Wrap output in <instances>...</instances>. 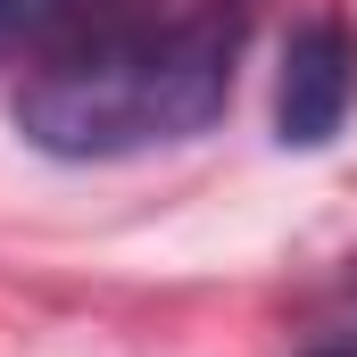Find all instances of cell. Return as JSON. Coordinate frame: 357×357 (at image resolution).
Wrapping results in <instances>:
<instances>
[{
    "instance_id": "7a4b0ae2",
    "label": "cell",
    "mask_w": 357,
    "mask_h": 357,
    "mask_svg": "<svg viewBox=\"0 0 357 357\" xmlns=\"http://www.w3.org/2000/svg\"><path fill=\"white\" fill-rule=\"evenodd\" d=\"M357 108V33L341 17H299L274 75V133L282 150H324Z\"/></svg>"
},
{
    "instance_id": "3957f363",
    "label": "cell",
    "mask_w": 357,
    "mask_h": 357,
    "mask_svg": "<svg viewBox=\"0 0 357 357\" xmlns=\"http://www.w3.org/2000/svg\"><path fill=\"white\" fill-rule=\"evenodd\" d=\"M75 17H84V0H0V59H17V50H59Z\"/></svg>"
},
{
    "instance_id": "6da1fadb",
    "label": "cell",
    "mask_w": 357,
    "mask_h": 357,
    "mask_svg": "<svg viewBox=\"0 0 357 357\" xmlns=\"http://www.w3.org/2000/svg\"><path fill=\"white\" fill-rule=\"evenodd\" d=\"M233 50L241 17L191 8V17H142L125 0H84L59 50L17 91V133L50 158H133L191 142L233 100Z\"/></svg>"
},
{
    "instance_id": "277c9868",
    "label": "cell",
    "mask_w": 357,
    "mask_h": 357,
    "mask_svg": "<svg viewBox=\"0 0 357 357\" xmlns=\"http://www.w3.org/2000/svg\"><path fill=\"white\" fill-rule=\"evenodd\" d=\"M341 299H357V258H349V274H341Z\"/></svg>"
}]
</instances>
